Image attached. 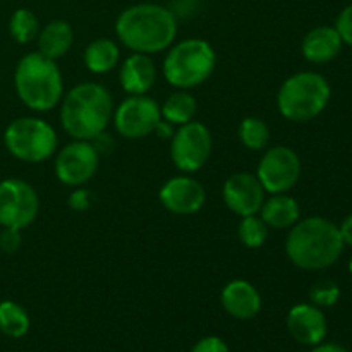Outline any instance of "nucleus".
Instances as JSON below:
<instances>
[{
	"instance_id": "9d476101",
	"label": "nucleus",
	"mask_w": 352,
	"mask_h": 352,
	"mask_svg": "<svg viewBox=\"0 0 352 352\" xmlns=\"http://www.w3.org/2000/svg\"><path fill=\"white\" fill-rule=\"evenodd\" d=\"M160 119V105L148 95H129L119 105L113 107V127L126 140L150 136Z\"/></svg>"
},
{
	"instance_id": "c85d7f7f",
	"label": "nucleus",
	"mask_w": 352,
	"mask_h": 352,
	"mask_svg": "<svg viewBox=\"0 0 352 352\" xmlns=\"http://www.w3.org/2000/svg\"><path fill=\"white\" fill-rule=\"evenodd\" d=\"M91 198H93L91 191H88V189H85L79 186L78 189H74V191L69 195L67 205H69V208L74 210V212H86V210L91 206V203H93Z\"/></svg>"
},
{
	"instance_id": "7ed1b4c3",
	"label": "nucleus",
	"mask_w": 352,
	"mask_h": 352,
	"mask_svg": "<svg viewBox=\"0 0 352 352\" xmlns=\"http://www.w3.org/2000/svg\"><path fill=\"white\" fill-rule=\"evenodd\" d=\"M113 116V98L100 82H81L60 100L62 129L72 140L91 141L105 133Z\"/></svg>"
},
{
	"instance_id": "a878e982",
	"label": "nucleus",
	"mask_w": 352,
	"mask_h": 352,
	"mask_svg": "<svg viewBox=\"0 0 352 352\" xmlns=\"http://www.w3.org/2000/svg\"><path fill=\"white\" fill-rule=\"evenodd\" d=\"M268 232H270V229L258 213L256 215L241 217L239 227H237V237H239L241 244L244 248H250V250L261 248L267 243Z\"/></svg>"
},
{
	"instance_id": "6e6552de",
	"label": "nucleus",
	"mask_w": 352,
	"mask_h": 352,
	"mask_svg": "<svg viewBox=\"0 0 352 352\" xmlns=\"http://www.w3.org/2000/svg\"><path fill=\"white\" fill-rule=\"evenodd\" d=\"M213 140L208 127L199 120H189L175 129L170 140L172 164L182 174H192L203 168L212 155Z\"/></svg>"
},
{
	"instance_id": "2eb2a0df",
	"label": "nucleus",
	"mask_w": 352,
	"mask_h": 352,
	"mask_svg": "<svg viewBox=\"0 0 352 352\" xmlns=\"http://www.w3.org/2000/svg\"><path fill=\"white\" fill-rule=\"evenodd\" d=\"M289 333L302 346H318L327 336V318L322 308L311 302H301L289 309L285 320Z\"/></svg>"
},
{
	"instance_id": "5701e85b",
	"label": "nucleus",
	"mask_w": 352,
	"mask_h": 352,
	"mask_svg": "<svg viewBox=\"0 0 352 352\" xmlns=\"http://www.w3.org/2000/svg\"><path fill=\"white\" fill-rule=\"evenodd\" d=\"M30 315L26 309L10 299L0 301V332L10 339H21L30 330Z\"/></svg>"
},
{
	"instance_id": "aec40b11",
	"label": "nucleus",
	"mask_w": 352,
	"mask_h": 352,
	"mask_svg": "<svg viewBox=\"0 0 352 352\" xmlns=\"http://www.w3.org/2000/svg\"><path fill=\"white\" fill-rule=\"evenodd\" d=\"M38 52L52 60H58L71 50L74 43L72 26L64 19H54L38 33Z\"/></svg>"
},
{
	"instance_id": "f257e3e1",
	"label": "nucleus",
	"mask_w": 352,
	"mask_h": 352,
	"mask_svg": "<svg viewBox=\"0 0 352 352\" xmlns=\"http://www.w3.org/2000/svg\"><path fill=\"white\" fill-rule=\"evenodd\" d=\"M116 34L131 52L158 54L174 45L177 36V17L174 10L158 3H136L119 14Z\"/></svg>"
},
{
	"instance_id": "b1692460",
	"label": "nucleus",
	"mask_w": 352,
	"mask_h": 352,
	"mask_svg": "<svg viewBox=\"0 0 352 352\" xmlns=\"http://www.w3.org/2000/svg\"><path fill=\"white\" fill-rule=\"evenodd\" d=\"M237 136L241 144L250 151H265L270 146V127L260 117H244L237 127Z\"/></svg>"
},
{
	"instance_id": "ddd939ff",
	"label": "nucleus",
	"mask_w": 352,
	"mask_h": 352,
	"mask_svg": "<svg viewBox=\"0 0 352 352\" xmlns=\"http://www.w3.org/2000/svg\"><path fill=\"white\" fill-rule=\"evenodd\" d=\"M158 199L174 215H195L205 206L206 191L201 182L189 174L175 175L162 184Z\"/></svg>"
},
{
	"instance_id": "412c9836",
	"label": "nucleus",
	"mask_w": 352,
	"mask_h": 352,
	"mask_svg": "<svg viewBox=\"0 0 352 352\" xmlns=\"http://www.w3.org/2000/svg\"><path fill=\"white\" fill-rule=\"evenodd\" d=\"M86 69L93 74H105L116 69L120 62V48L117 41L109 38L93 40L82 54Z\"/></svg>"
},
{
	"instance_id": "c9c22d12",
	"label": "nucleus",
	"mask_w": 352,
	"mask_h": 352,
	"mask_svg": "<svg viewBox=\"0 0 352 352\" xmlns=\"http://www.w3.org/2000/svg\"><path fill=\"white\" fill-rule=\"evenodd\" d=\"M349 272L352 274V258H351V261H349Z\"/></svg>"
},
{
	"instance_id": "9b49d317",
	"label": "nucleus",
	"mask_w": 352,
	"mask_h": 352,
	"mask_svg": "<svg viewBox=\"0 0 352 352\" xmlns=\"http://www.w3.org/2000/svg\"><path fill=\"white\" fill-rule=\"evenodd\" d=\"M265 192H289L301 177L299 155L289 146H268L256 168Z\"/></svg>"
},
{
	"instance_id": "1a4fd4ad",
	"label": "nucleus",
	"mask_w": 352,
	"mask_h": 352,
	"mask_svg": "<svg viewBox=\"0 0 352 352\" xmlns=\"http://www.w3.org/2000/svg\"><path fill=\"white\" fill-rule=\"evenodd\" d=\"M40 198L30 182L23 179L0 181V227L26 229L36 220Z\"/></svg>"
},
{
	"instance_id": "dca6fc26",
	"label": "nucleus",
	"mask_w": 352,
	"mask_h": 352,
	"mask_svg": "<svg viewBox=\"0 0 352 352\" xmlns=\"http://www.w3.org/2000/svg\"><path fill=\"white\" fill-rule=\"evenodd\" d=\"M220 302L227 315L237 320H251L261 311L260 291L244 278H236L226 284L220 294Z\"/></svg>"
},
{
	"instance_id": "0eeeda50",
	"label": "nucleus",
	"mask_w": 352,
	"mask_h": 352,
	"mask_svg": "<svg viewBox=\"0 0 352 352\" xmlns=\"http://www.w3.org/2000/svg\"><path fill=\"white\" fill-rule=\"evenodd\" d=\"M3 144L17 160L41 164L57 151L58 138L47 120L40 117H19L3 131Z\"/></svg>"
},
{
	"instance_id": "4be33fe9",
	"label": "nucleus",
	"mask_w": 352,
	"mask_h": 352,
	"mask_svg": "<svg viewBox=\"0 0 352 352\" xmlns=\"http://www.w3.org/2000/svg\"><path fill=\"white\" fill-rule=\"evenodd\" d=\"M196 110H198V103L189 89H175L160 105L162 119L168 120L177 127L195 119Z\"/></svg>"
},
{
	"instance_id": "6ab92c4d",
	"label": "nucleus",
	"mask_w": 352,
	"mask_h": 352,
	"mask_svg": "<svg viewBox=\"0 0 352 352\" xmlns=\"http://www.w3.org/2000/svg\"><path fill=\"white\" fill-rule=\"evenodd\" d=\"M258 215L267 223L268 229L285 230L298 222L301 217V208L299 203L287 192H278L272 195L270 198H265Z\"/></svg>"
},
{
	"instance_id": "f8f14e48",
	"label": "nucleus",
	"mask_w": 352,
	"mask_h": 352,
	"mask_svg": "<svg viewBox=\"0 0 352 352\" xmlns=\"http://www.w3.org/2000/svg\"><path fill=\"white\" fill-rule=\"evenodd\" d=\"M100 165V153L91 141L72 140L58 150L55 157V175L64 186L79 188L95 177Z\"/></svg>"
},
{
	"instance_id": "72a5a7b5",
	"label": "nucleus",
	"mask_w": 352,
	"mask_h": 352,
	"mask_svg": "<svg viewBox=\"0 0 352 352\" xmlns=\"http://www.w3.org/2000/svg\"><path fill=\"white\" fill-rule=\"evenodd\" d=\"M339 230H340V236H342L344 244H347V246L352 248V213L346 220H344L342 223H340Z\"/></svg>"
},
{
	"instance_id": "473e14b6",
	"label": "nucleus",
	"mask_w": 352,
	"mask_h": 352,
	"mask_svg": "<svg viewBox=\"0 0 352 352\" xmlns=\"http://www.w3.org/2000/svg\"><path fill=\"white\" fill-rule=\"evenodd\" d=\"M174 133H175V126L165 119H160V122L157 124V127H155L153 131V134H157V136L162 138V140H172Z\"/></svg>"
},
{
	"instance_id": "2f4dec72",
	"label": "nucleus",
	"mask_w": 352,
	"mask_h": 352,
	"mask_svg": "<svg viewBox=\"0 0 352 352\" xmlns=\"http://www.w3.org/2000/svg\"><path fill=\"white\" fill-rule=\"evenodd\" d=\"M91 143H93V146L96 148V151L100 153V157H102L103 153H109V151H112V148H113V140L107 133L98 134L95 140H91Z\"/></svg>"
},
{
	"instance_id": "cd10ccee",
	"label": "nucleus",
	"mask_w": 352,
	"mask_h": 352,
	"mask_svg": "<svg viewBox=\"0 0 352 352\" xmlns=\"http://www.w3.org/2000/svg\"><path fill=\"white\" fill-rule=\"evenodd\" d=\"M23 243L19 229H10V227H2L0 230V250L7 254L16 253Z\"/></svg>"
},
{
	"instance_id": "c756f323",
	"label": "nucleus",
	"mask_w": 352,
	"mask_h": 352,
	"mask_svg": "<svg viewBox=\"0 0 352 352\" xmlns=\"http://www.w3.org/2000/svg\"><path fill=\"white\" fill-rule=\"evenodd\" d=\"M336 30L339 31L344 43H347L349 47H352V3L351 6H347L346 9L339 14L336 23Z\"/></svg>"
},
{
	"instance_id": "20e7f679",
	"label": "nucleus",
	"mask_w": 352,
	"mask_h": 352,
	"mask_svg": "<svg viewBox=\"0 0 352 352\" xmlns=\"http://www.w3.org/2000/svg\"><path fill=\"white\" fill-rule=\"evenodd\" d=\"M14 86L21 102L34 112H48L64 96V79L57 60L40 52L26 54L17 62Z\"/></svg>"
},
{
	"instance_id": "7c9ffc66",
	"label": "nucleus",
	"mask_w": 352,
	"mask_h": 352,
	"mask_svg": "<svg viewBox=\"0 0 352 352\" xmlns=\"http://www.w3.org/2000/svg\"><path fill=\"white\" fill-rule=\"evenodd\" d=\"M191 352H230V349L220 337L208 336L199 339Z\"/></svg>"
},
{
	"instance_id": "39448f33",
	"label": "nucleus",
	"mask_w": 352,
	"mask_h": 352,
	"mask_svg": "<svg viewBox=\"0 0 352 352\" xmlns=\"http://www.w3.org/2000/svg\"><path fill=\"white\" fill-rule=\"evenodd\" d=\"M217 67V52L203 38H188L168 48L162 72L175 89H191L203 85Z\"/></svg>"
},
{
	"instance_id": "423d86ee",
	"label": "nucleus",
	"mask_w": 352,
	"mask_h": 352,
	"mask_svg": "<svg viewBox=\"0 0 352 352\" xmlns=\"http://www.w3.org/2000/svg\"><path fill=\"white\" fill-rule=\"evenodd\" d=\"M330 93L329 81L322 74L296 72L282 82L277 93V109L291 122H308L327 109Z\"/></svg>"
},
{
	"instance_id": "393cba45",
	"label": "nucleus",
	"mask_w": 352,
	"mask_h": 352,
	"mask_svg": "<svg viewBox=\"0 0 352 352\" xmlns=\"http://www.w3.org/2000/svg\"><path fill=\"white\" fill-rule=\"evenodd\" d=\"M41 26L40 21H38V16L30 9H16L10 16L9 21V31L10 36L21 45H28L31 41H34L38 38V33H40Z\"/></svg>"
},
{
	"instance_id": "f3484780",
	"label": "nucleus",
	"mask_w": 352,
	"mask_h": 352,
	"mask_svg": "<svg viewBox=\"0 0 352 352\" xmlns=\"http://www.w3.org/2000/svg\"><path fill=\"white\" fill-rule=\"evenodd\" d=\"M157 81V65L148 54L133 52L120 64L119 82L127 95H146Z\"/></svg>"
},
{
	"instance_id": "f704fd0d",
	"label": "nucleus",
	"mask_w": 352,
	"mask_h": 352,
	"mask_svg": "<svg viewBox=\"0 0 352 352\" xmlns=\"http://www.w3.org/2000/svg\"><path fill=\"white\" fill-rule=\"evenodd\" d=\"M309 352H349L346 347L339 346V344H318V346H313V349Z\"/></svg>"
},
{
	"instance_id": "bb28decb",
	"label": "nucleus",
	"mask_w": 352,
	"mask_h": 352,
	"mask_svg": "<svg viewBox=\"0 0 352 352\" xmlns=\"http://www.w3.org/2000/svg\"><path fill=\"white\" fill-rule=\"evenodd\" d=\"M340 298V289L337 287V284L330 280H322L318 284H315L309 291V299H311V305L318 306V308H330V306L336 305Z\"/></svg>"
},
{
	"instance_id": "f03ea898",
	"label": "nucleus",
	"mask_w": 352,
	"mask_h": 352,
	"mask_svg": "<svg viewBox=\"0 0 352 352\" xmlns=\"http://www.w3.org/2000/svg\"><path fill=\"white\" fill-rule=\"evenodd\" d=\"M344 246L339 227L323 217L298 220L285 237V254L291 263L309 272L332 267Z\"/></svg>"
},
{
	"instance_id": "a211bd4d",
	"label": "nucleus",
	"mask_w": 352,
	"mask_h": 352,
	"mask_svg": "<svg viewBox=\"0 0 352 352\" xmlns=\"http://www.w3.org/2000/svg\"><path fill=\"white\" fill-rule=\"evenodd\" d=\"M342 38L332 26L313 28L301 43V54L311 64H327L342 50Z\"/></svg>"
},
{
	"instance_id": "4468645a",
	"label": "nucleus",
	"mask_w": 352,
	"mask_h": 352,
	"mask_svg": "<svg viewBox=\"0 0 352 352\" xmlns=\"http://www.w3.org/2000/svg\"><path fill=\"white\" fill-rule=\"evenodd\" d=\"M265 189L256 174L236 172L222 186V199L227 208L239 217L256 215L265 201Z\"/></svg>"
}]
</instances>
